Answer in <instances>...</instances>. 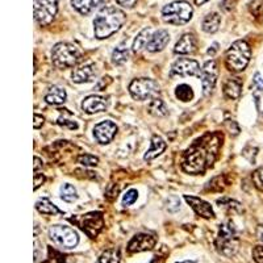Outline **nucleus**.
<instances>
[{
  "label": "nucleus",
  "instance_id": "nucleus-41",
  "mask_svg": "<svg viewBox=\"0 0 263 263\" xmlns=\"http://www.w3.org/2000/svg\"><path fill=\"white\" fill-rule=\"evenodd\" d=\"M254 84H255V87H257L258 90H263V79H262V77H260L259 72H257V74H255Z\"/></svg>",
  "mask_w": 263,
  "mask_h": 263
},
{
  "label": "nucleus",
  "instance_id": "nucleus-37",
  "mask_svg": "<svg viewBox=\"0 0 263 263\" xmlns=\"http://www.w3.org/2000/svg\"><path fill=\"white\" fill-rule=\"evenodd\" d=\"M253 258L257 263H263V246H255L253 249Z\"/></svg>",
  "mask_w": 263,
  "mask_h": 263
},
{
  "label": "nucleus",
  "instance_id": "nucleus-6",
  "mask_svg": "<svg viewBox=\"0 0 263 263\" xmlns=\"http://www.w3.org/2000/svg\"><path fill=\"white\" fill-rule=\"evenodd\" d=\"M192 13H194V8L189 2H184V0L173 2L167 6H164L162 9L163 20L173 25L187 24L192 18Z\"/></svg>",
  "mask_w": 263,
  "mask_h": 263
},
{
  "label": "nucleus",
  "instance_id": "nucleus-1",
  "mask_svg": "<svg viewBox=\"0 0 263 263\" xmlns=\"http://www.w3.org/2000/svg\"><path fill=\"white\" fill-rule=\"evenodd\" d=\"M222 145V135L208 133L196 140L185 152L182 168L185 173L199 175L206 171L215 163Z\"/></svg>",
  "mask_w": 263,
  "mask_h": 263
},
{
  "label": "nucleus",
  "instance_id": "nucleus-2",
  "mask_svg": "<svg viewBox=\"0 0 263 263\" xmlns=\"http://www.w3.org/2000/svg\"><path fill=\"white\" fill-rule=\"evenodd\" d=\"M126 20L125 13L114 6H104L93 20V32L99 40L111 37L123 27Z\"/></svg>",
  "mask_w": 263,
  "mask_h": 263
},
{
  "label": "nucleus",
  "instance_id": "nucleus-18",
  "mask_svg": "<svg viewBox=\"0 0 263 263\" xmlns=\"http://www.w3.org/2000/svg\"><path fill=\"white\" fill-rule=\"evenodd\" d=\"M168 42H170V34H168L167 30L159 29L157 30L154 34L152 36L149 41V45H147V50L150 53H157V51H161L166 48Z\"/></svg>",
  "mask_w": 263,
  "mask_h": 263
},
{
  "label": "nucleus",
  "instance_id": "nucleus-10",
  "mask_svg": "<svg viewBox=\"0 0 263 263\" xmlns=\"http://www.w3.org/2000/svg\"><path fill=\"white\" fill-rule=\"evenodd\" d=\"M75 222L91 238H95L102 232L103 227H104V218H103L102 212L86 213V215L77 218Z\"/></svg>",
  "mask_w": 263,
  "mask_h": 263
},
{
  "label": "nucleus",
  "instance_id": "nucleus-23",
  "mask_svg": "<svg viewBox=\"0 0 263 263\" xmlns=\"http://www.w3.org/2000/svg\"><path fill=\"white\" fill-rule=\"evenodd\" d=\"M103 0H71V4L81 15H88L95 8H98Z\"/></svg>",
  "mask_w": 263,
  "mask_h": 263
},
{
  "label": "nucleus",
  "instance_id": "nucleus-21",
  "mask_svg": "<svg viewBox=\"0 0 263 263\" xmlns=\"http://www.w3.org/2000/svg\"><path fill=\"white\" fill-rule=\"evenodd\" d=\"M242 91V82L239 78H229L224 84V93L228 99L237 100L241 96Z\"/></svg>",
  "mask_w": 263,
  "mask_h": 263
},
{
  "label": "nucleus",
  "instance_id": "nucleus-13",
  "mask_svg": "<svg viewBox=\"0 0 263 263\" xmlns=\"http://www.w3.org/2000/svg\"><path fill=\"white\" fill-rule=\"evenodd\" d=\"M117 133V126L114 121L107 120V121H102L93 128V137L98 141L99 144L105 145L109 144L115 138Z\"/></svg>",
  "mask_w": 263,
  "mask_h": 263
},
{
  "label": "nucleus",
  "instance_id": "nucleus-19",
  "mask_svg": "<svg viewBox=\"0 0 263 263\" xmlns=\"http://www.w3.org/2000/svg\"><path fill=\"white\" fill-rule=\"evenodd\" d=\"M196 50V40H195L194 34L191 33H185L183 34L182 37L179 39V41L177 42V45H175V49L174 51L177 54H191Z\"/></svg>",
  "mask_w": 263,
  "mask_h": 263
},
{
  "label": "nucleus",
  "instance_id": "nucleus-39",
  "mask_svg": "<svg viewBox=\"0 0 263 263\" xmlns=\"http://www.w3.org/2000/svg\"><path fill=\"white\" fill-rule=\"evenodd\" d=\"M45 182V177L42 174L34 173V191L39 189L40 185H42V183Z\"/></svg>",
  "mask_w": 263,
  "mask_h": 263
},
{
  "label": "nucleus",
  "instance_id": "nucleus-34",
  "mask_svg": "<svg viewBox=\"0 0 263 263\" xmlns=\"http://www.w3.org/2000/svg\"><path fill=\"white\" fill-rule=\"evenodd\" d=\"M57 124L58 125H62V126H66V128L69 129H72V130H75V129H78V123L77 121H74V120H70V119H66L65 116H61L60 119L57 120Z\"/></svg>",
  "mask_w": 263,
  "mask_h": 263
},
{
  "label": "nucleus",
  "instance_id": "nucleus-36",
  "mask_svg": "<svg viewBox=\"0 0 263 263\" xmlns=\"http://www.w3.org/2000/svg\"><path fill=\"white\" fill-rule=\"evenodd\" d=\"M253 180H254L255 185H257L258 189L263 191V167L258 168V170L255 171L254 175H253Z\"/></svg>",
  "mask_w": 263,
  "mask_h": 263
},
{
  "label": "nucleus",
  "instance_id": "nucleus-5",
  "mask_svg": "<svg viewBox=\"0 0 263 263\" xmlns=\"http://www.w3.org/2000/svg\"><path fill=\"white\" fill-rule=\"evenodd\" d=\"M81 50L69 42H60L51 50V62L58 69L74 67L81 61Z\"/></svg>",
  "mask_w": 263,
  "mask_h": 263
},
{
  "label": "nucleus",
  "instance_id": "nucleus-24",
  "mask_svg": "<svg viewBox=\"0 0 263 263\" xmlns=\"http://www.w3.org/2000/svg\"><path fill=\"white\" fill-rule=\"evenodd\" d=\"M220 24H221V16L216 12H212L204 17L201 28L205 33H215L220 28Z\"/></svg>",
  "mask_w": 263,
  "mask_h": 263
},
{
  "label": "nucleus",
  "instance_id": "nucleus-8",
  "mask_svg": "<svg viewBox=\"0 0 263 263\" xmlns=\"http://www.w3.org/2000/svg\"><path fill=\"white\" fill-rule=\"evenodd\" d=\"M49 237L62 249H74L79 243V236L67 225H53L49 229Z\"/></svg>",
  "mask_w": 263,
  "mask_h": 263
},
{
  "label": "nucleus",
  "instance_id": "nucleus-44",
  "mask_svg": "<svg viewBox=\"0 0 263 263\" xmlns=\"http://www.w3.org/2000/svg\"><path fill=\"white\" fill-rule=\"evenodd\" d=\"M257 236H258V238H259L260 241H262V242H263V227H262V225H259V227H258Z\"/></svg>",
  "mask_w": 263,
  "mask_h": 263
},
{
  "label": "nucleus",
  "instance_id": "nucleus-26",
  "mask_svg": "<svg viewBox=\"0 0 263 263\" xmlns=\"http://www.w3.org/2000/svg\"><path fill=\"white\" fill-rule=\"evenodd\" d=\"M147 111H149L150 115L156 117H164L167 116L168 114L167 107H166L163 100L159 98L152 99V102H150L149 107H147Z\"/></svg>",
  "mask_w": 263,
  "mask_h": 263
},
{
  "label": "nucleus",
  "instance_id": "nucleus-45",
  "mask_svg": "<svg viewBox=\"0 0 263 263\" xmlns=\"http://www.w3.org/2000/svg\"><path fill=\"white\" fill-rule=\"evenodd\" d=\"M206 2H208V0H195V4H196V6H203Z\"/></svg>",
  "mask_w": 263,
  "mask_h": 263
},
{
  "label": "nucleus",
  "instance_id": "nucleus-46",
  "mask_svg": "<svg viewBox=\"0 0 263 263\" xmlns=\"http://www.w3.org/2000/svg\"><path fill=\"white\" fill-rule=\"evenodd\" d=\"M182 263H196V262H192V260H184V262Z\"/></svg>",
  "mask_w": 263,
  "mask_h": 263
},
{
  "label": "nucleus",
  "instance_id": "nucleus-32",
  "mask_svg": "<svg viewBox=\"0 0 263 263\" xmlns=\"http://www.w3.org/2000/svg\"><path fill=\"white\" fill-rule=\"evenodd\" d=\"M78 163L87 166V167H93V166H98L99 158L95 156H91V154H82L78 157Z\"/></svg>",
  "mask_w": 263,
  "mask_h": 263
},
{
  "label": "nucleus",
  "instance_id": "nucleus-38",
  "mask_svg": "<svg viewBox=\"0 0 263 263\" xmlns=\"http://www.w3.org/2000/svg\"><path fill=\"white\" fill-rule=\"evenodd\" d=\"M116 3L124 8H133L137 3V0H116Z\"/></svg>",
  "mask_w": 263,
  "mask_h": 263
},
{
  "label": "nucleus",
  "instance_id": "nucleus-42",
  "mask_svg": "<svg viewBox=\"0 0 263 263\" xmlns=\"http://www.w3.org/2000/svg\"><path fill=\"white\" fill-rule=\"evenodd\" d=\"M217 50H218V44H217V42H215V44H213V45L211 46L210 49H208V51H206V53L210 54L211 57H213V55H215L216 51H217Z\"/></svg>",
  "mask_w": 263,
  "mask_h": 263
},
{
  "label": "nucleus",
  "instance_id": "nucleus-27",
  "mask_svg": "<svg viewBox=\"0 0 263 263\" xmlns=\"http://www.w3.org/2000/svg\"><path fill=\"white\" fill-rule=\"evenodd\" d=\"M36 208L42 215H58V213H62V211L58 210V206L51 203L48 197L40 199L36 203Z\"/></svg>",
  "mask_w": 263,
  "mask_h": 263
},
{
  "label": "nucleus",
  "instance_id": "nucleus-25",
  "mask_svg": "<svg viewBox=\"0 0 263 263\" xmlns=\"http://www.w3.org/2000/svg\"><path fill=\"white\" fill-rule=\"evenodd\" d=\"M152 30H150L149 28L141 30V32L138 33V36L136 37L135 42H133V50H135L136 53H138V51H142L144 49H147V45H149V41L150 39H152Z\"/></svg>",
  "mask_w": 263,
  "mask_h": 263
},
{
  "label": "nucleus",
  "instance_id": "nucleus-7",
  "mask_svg": "<svg viewBox=\"0 0 263 263\" xmlns=\"http://www.w3.org/2000/svg\"><path fill=\"white\" fill-rule=\"evenodd\" d=\"M159 84L156 81L149 78L135 79L129 86V92L133 96V99L144 102L150 99L158 98L159 95Z\"/></svg>",
  "mask_w": 263,
  "mask_h": 263
},
{
  "label": "nucleus",
  "instance_id": "nucleus-16",
  "mask_svg": "<svg viewBox=\"0 0 263 263\" xmlns=\"http://www.w3.org/2000/svg\"><path fill=\"white\" fill-rule=\"evenodd\" d=\"M107 108L108 100L105 98H103V96L99 95L87 96L83 100V103H82V109L88 115L99 114V112L105 111Z\"/></svg>",
  "mask_w": 263,
  "mask_h": 263
},
{
  "label": "nucleus",
  "instance_id": "nucleus-11",
  "mask_svg": "<svg viewBox=\"0 0 263 263\" xmlns=\"http://www.w3.org/2000/svg\"><path fill=\"white\" fill-rule=\"evenodd\" d=\"M218 77V67L216 61H208L201 69L200 78H201V86H203V93L204 96H210L212 93L215 84L217 82Z\"/></svg>",
  "mask_w": 263,
  "mask_h": 263
},
{
  "label": "nucleus",
  "instance_id": "nucleus-28",
  "mask_svg": "<svg viewBox=\"0 0 263 263\" xmlns=\"http://www.w3.org/2000/svg\"><path fill=\"white\" fill-rule=\"evenodd\" d=\"M129 58V49L126 46V42L120 44L112 53V62L115 65H124Z\"/></svg>",
  "mask_w": 263,
  "mask_h": 263
},
{
  "label": "nucleus",
  "instance_id": "nucleus-29",
  "mask_svg": "<svg viewBox=\"0 0 263 263\" xmlns=\"http://www.w3.org/2000/svg\"><path fill=\"white\" fill-rule=\"evenodd\" d=\"M175 96H177L178 100L183 103H189L194 99V90L189 84H179V86L175 88Z\"/></svg>",
  "mask_w": 263,
  "mask_h": 263
},
{
  "label": "nucleus",
  "instance_id": "nucleus-31",
  "mask_svg": "<svg viewBox=\"0 0 263 263\" xmlns=\"http://www.w3.org/2000/svg\"><path fill=\"white\" fill-rule=\"evenodd\" d=\"M61 197H62V200L67 201V203H74L77 200V190H75L74 185L69 184V183H66L61 187Z\"/></svg>",
  "mask_w": 263,
  "mask_h": 263
},
{
  "label": "nucleus",
  "instance_id": "nucleus-35",
  "mask_svg": "<svg viewBox=\"0 0 263 263\" xmlns=\"http://www.w3.org/2000/svg\"><path fill=\"white\" fill-rule=\"evenodd\" d=\"M180 208V200L179 197L177 196H171L168 197L167 200V210L170 211V212H177L178 210Z\"/></svg>",
  "mask_w": 263,
  "mask_h": 263
},
{
  "label": "nucleus",
  "instance_id": "nucleus-30",
  "mask_svg": "<svg viewBox=\"0 0 263 263\" xmlns=\"http://www.w3.org/2000/svg\"><path fill=\"white\" fill-rule=\"evenodd\" d=\"M120 260H121V255H120L119 249H108L104 253H102L96 263H120Z\"/></svg>",
  "mask_w": 263,
  "mask_h": 263
},
{
  "label": "nucleus",
  "instance_id": "nucleus-33",
  "mask_svg": "<svg viewBox=\"0 0 263 263\" xmlns=\"http://www.w3.org/2000/svg\"><path fill=\"white\" fill-rule=\"evenodd\" d=\"M137 197H138L137 190H129V191L125 192V195H124L123 197V205L124 206L132 205V204L137 200Z\"/></svg>",
  "mask_w": 263,
  "mask_h": 263
},
{
  "label": "nucleus",
  "instance_id": "nucleus-15",
  "mask_svg": "<svg viewBox=\"0 0 263 263\" xmlns=\"http://www.w3.org/2000/svg\"><path fill=\"white\" fill-rule=\"evenodd\" d=\"M184 200L191 205V208L195 211V213H196L197 216H200V217L203 218L215 217V212H213V208L211 206V204L204 201L200 197L185 195Z\"/></svg>",
  "mask_w": 263,
  "mask_h": 263
},
{
  "label": "nucleus",
  "instance_id": "nucleus-9",
  "mask_svg": "<svg viewBox=\"0 0 263 263\" xmlns=\"http://www.w3.org/2000/svg\"><path fill=\"white\" fill-rule=\"evenodd\" d=\"M60 0H33L34 20L41 27H46L54 20L58 11Z\"/></svg>",
  "mask_w": 263,
  "mask_h": 263
},
{
  "label": "nucleus",
  "instance_id": "nucleus-4",
  "mask_svg": "<svg viewBox=\"0 0 263 263\" xmlns=\"http://www.w3.org/2000/svg\"><path fill=\"white\" fill-rule=\"evenodd\" d=\"M239 239L233 224L230 221L220 225L217 238H216V249L224 257H233L238 251Z\"/></svg>",
  "mask_w": 263,
  "mask_h": 263
},
{
  "label": "nucleus",
  "instance_id": "nucleus-20",
  "mask_svg": "<svg viewBox=\"0 0 263 263\" xmlns=\"http://www.w3.org/2000/svg\"><path fill=\"white\" fill-rule=\"evenodd\" d=\"M164 149H166V142L163 141V138L159 137V136H153L152 142H150V149L146 152L144 159L147 162L153 161L154 158L161 156Z\"/></svg>",
  "mask_w": 263,
  "mask_h": 263
},
{
  "label": "nucleus",
  "instance_id": "nucleus-17",
  "mask_svg": "<svg viewBox=\"0 0 263 263\" xmlns=\"http://www.w3.org/2000/svg\"><path fill=\"white\" fill-rule=\"evenodd\" d=\"M96 77V70L93 63H87V65L79 66L72 71L71 78L75 83H88L92 82Z\"/></svg>",
  "mask_w": 263,
  "mask_h": 263
},
{
  "label": "nucleus",
  "instance_id": "nucleus-3",
  "mask_svg": "<svg viewBox=\"0 0 263 263\" xmlns=\"http://www.w3.org/2000/svg\"><path fill=\"white\" fill-rule=\"evenodd\" d=\"M251 57V49L249 44L242 40L233 42L225 54V63L230 71L239 72L248 67Z\"/></svg>",
  "mask_w": 263,
  "mask_h": 263
},
{
  "label": "nucleus",
  "instance_id": "nucleus-12",
  "mask_svg": "<svg viewBox=\"0 0 263 263\" xmlns=\"http://www.w3.org/2000/svg\"><path fill=\"white\" fill-rule=\"evenodd\" d=\"M200 65L191 58H179L171 67V77H194L200 75Z\"/></svg>",
  "mask_w": 263,
  "mask_h": 263
},
{
  "label": "nucleus",
  "instance_id": "nucleus-22",
  "mask_svg": "<svg viewBox=\"0 0 263 263\" xmlns=\"http://www.w3.org/2000/svg\"><path fill=\"white\" fill-rule=\"evenodd\" d=\"M66 98H67V93H66L65 88L58 86H53L49 90V92L45 95V100L48 104L53 105H60L63 104L66 102Z\"/></svg>",
  "mask_w": 263,
  "mask_h": 263
},
{
  "label": "nucleus",
  "instance_id": "nucleus-43",
  "mask_svg": "<svg viewBox=\"0 0 263 263\" xmlns=\"http://www.w3.org/2000/svg\"><path fill=\"white\" fill-rule=\"evenodd\" d=\"M42 166V161L39 158V157H34V173H37L40 167Z\"/></svg>",
  "mask_w": 263,
  "mask_h": 263
},
{
  "label": "nucleus",
  "instance_id": "nucleus-40",
  "mask_svg": "<svg viewBox=\"0 0 263 263\" xmlns=\"http://www.w3.org/2000/svg\"><path fill=\"white\" fill-rule=\"evenodd\" d=\"M44 121H45V120H44V117H42L41 115L34 114V124H33V126H34V129L41 128L42 124H44Z\"/></svg>",
  "mask_w": 263,
  "mask_h": 263
},
{
  "label": "nucleus",
  "instance_id": "nucleus-14",
  "mask_svg": "<svg viewBox=\"0 0 263 263\" xmlns=\"http://www.w3.org/2000/svg\"><path fill=\"white\" fill-rule=\"evenodd\" d=\"M157 243V238L153 234L140 233L136 234L128 243L129 253H141V251L152 250Z\"/></svg>",
  "mask_w": 263,
  "mask_h": 263
}]
</instances>
